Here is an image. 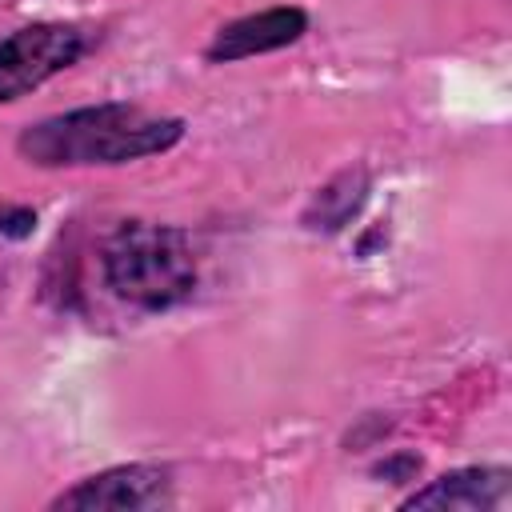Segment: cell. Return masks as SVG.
I'll return each instance as SVG.
<instances>
[{
  "label": "cell",
  "instance_id": "obj_1",
  "mask_svg": "<svg viewBox=\"0 0 512 512\" xmlns=\"http://www.w3.org/2000/svg\"><path fill=\"white\" fill-rule=\"evenodd\" d=\"M184 136L180 116H156L140 104L108 100L36 120L20 132L16 148L40 168H80V164H128L152 152H168Z\"/></svg>",
  "mask_w": 512,
  "mask_h": 512
},
{
  "label": "cell",
  "instance_id": "obj_2",
  "mask_svg": "<svg viewBox=\"0 0 512 512\" xmlns=\"http://www.w3.org/2000/svg\"><path fill=\"white\" fill-rule=\"evenodd\" d=\"M104 284L144 312H168L196 288V256L188 232L152 220H124L100 252Z\"/></svg>",
  "mask_w": 512,
  "mask_h": 512
},
{
  "label": "cell",
  "instance_id": "obj_3",
  "mask_svg": "<svg viewBox=\"0 0 512 512\" xmlns=\"http://www.w3.org/2000/svg\"><path fill=\"white\" fill-rule=\"evenodd\" d=\"M88 48V36L76 24L40 20L28 28H16L0 40V104L20 100L24 92L40 88L56 72L72 68Z\"/></svg>",
  "mask_w": 512,
  "mask_h": 512
},
{
  "label": "cell",
  "instance_id": "obj_4",
  "mask_svg": "<svg viewBox=\"0 0 512 512\" xmlns=\"http://www.w3.org/2000/svg\"><path fill=\"white\" fill-rule=\"evenodd\" d=\"M172 500V472L160 464H116L84 476L52 500L56 512H148Z\"/></svg>",
  "mask_w": 512,
  "mask_h": 512
},
{
  "label": "cell",
  "instance_id": "obj_5",
  "mask_svg": "<svg viewBox=\"0 0 512 512\" xmlns=\"http://www.w3.org/2000/svg\"><path fill=\"white\" fill-rule=\"evenodd\" d=\"M308 32V12L296 4H280V8H264L252 16H240L232 24H224L212 44H208V60L212 64H236L260 52H276L296 44Z\"/></svg>",
  "mask_w": 512,
  "mask_h": 512
},
{
  "label": "cell",
  "instance_id": "obj_6",
  "mask_svg": "<svg viewBox=\"0 0 512 512\" xmlns=\"http://www.w3.org/2000/svg\"><path fill=\"white\" fill-rule=\"evenodd\" d=\"M512 488V472L508 468H488V464H472V468H452L444 476H436L432 484L416 488L404 508H444V512H492L508 500Z\"/></svg>",
  "mask_w": 512,
  "mask_h": 512
},
{
  "label": "cell",
  "instance_id": "obj_7",
  "mask_svg": "<svg viewBox=\"0 0 512 512\" xmlns=\"http://www.w3.org/2000/svg\"><path fill=\"white\" fill-rule=\"evenodd\" d=\"M368 192H372V176H368V168H344V172H336L324 188H316V196L308 200V208H304V228H312V232H340V228H348L356 216H360V208H364V200H368Z\"/></svg>",
  "mask_w": 512,
  "mask_h": 512
},
{
  "label": "cell",
  "instance_id": "obj_8",
  "mask_svg": "<svg viewBox=\"0 0 512 512\" xmlns=\"http://www.w3.org/2000/svg\"><path fill=\"white\" fill-rule=\"evenodd\" d=\"M420 456L416 452H392V456H384L376 468H372V476L376 480H388V484H412L416 480V472H420Z\"/></svg>",
  "mask_w": 512,
  "mask_h": 512
},
{
  "label": "cell",
  "instance_id": "obj_9",
  "mask_svg": "<svg viewBox=\"0 0 512 512\" xmlns=\"http://www.w3.org/2000/svg\"><path fill=\"white\" fill-rule=\"evenodd\" d=\"M36 232V212L28 204H0V236L28 240Z\"/></svg>",
  "mask_w": 512,
  "mask_h": 512
}]
</instances>
